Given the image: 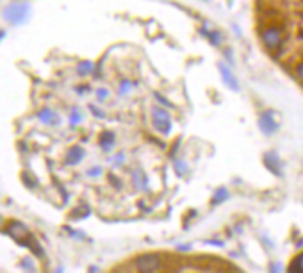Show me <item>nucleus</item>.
Here are the masks:
<instances>
[{"instance_id": "nucleus-11", "label": "nucleus", "mask_w": 303, "mask_h": 273, "mask_svg": "<svg viewBox=\"0 0 303 273\" xmlns=\"http://www.w3.org/2000/svg\"><path fill=\"white\" fill-rule=\"evenodd\" d=\"M0 38H4V31H0Z\"/></svg>"}, {"instance_id": "nucleus-6", "label": "nucleus", "mask_w": 303, "mask_h": 273, "mask_svg": "<svg viewBox=\"0 0 303 273\" xmlns=\"http://www.w3.org/2000/svg\"><path fill=\"white\" fill-rule=\"evenodd\" d=\"M38 118H40L41 122H45V124H52V125H57L59 124V116L55 113H52L50 109H43L40 111V114H38Z\"/></svg>"}, {"instance_id": "nucleus-3", "label": "nucleus", "mask_w": 303, "mask_h": 273, "mask_svg": "<svg viewBox=\"0 0 303 273\" xmlns=\"http://www.w3.org/2000/svg\"><path fill=\"white\" fill-rule=\"evenodd\" d=\"M27 13H29V6L23 4V2H15V4L6 8L4 18L11 23H22L27 18Z\"/></svg>"}, {"instance_id": "nucleus-8", "label": "nucleus", "mask_w": 303, "mask_h": 273, "mask_svg": "<svg viewBox=\"0 0 303 273\" xmlns=\"http://www.w3.org/2000/svg\"><path fill=\"white\" fill-rule=\"evenodd\" d=\"M22 178H23V180H25L27 186H29V188H34V178L30 177L29 173H23V175H22Z\"/></svg>"}, {"instance_id": "nucleus-1", "label": "nucleus", "mask_w": 303, "mask_h": 273, "mask_svg": "<svg viewBox=\"0 0 303 273\" xmlns=\"http://www.w3.org/2000/svg\"><path fill=\"white\" fill-rule=\"evenodd\" d=\"M107 273H246L221 255L204 252H141L118 262Z\"/></svg>"}, {"instance_id": "nucleus-5", "label": "nucleus", "mask_w": 303, "mask_h": 273, "mask_svg": "<svg viewBox=\"0 0 303 273\" xmlns=\"http://www.w3.org/2000/svg\"><path fill=\"white\" fill-rule=\"evenodd\" d=\"M287 273H303V248L291 259L287 266Z\"/></svg>"}, {"instance_id": "nucleus-7", "label": "nucleus", "mask_w": 303, "mask_h": 273, "mask_svg": "<svg viewBox=\"0 0 303 273\" xmlns=\"http://www.w3.org/2000/svg\"><path fill=\"white\" fill-rule=\"evenodd\" d=\"M93 72V65L91 63H81V65H79V73H81V75H88V73H91Z\"/></svg>"}, {"instance_id": "nucleus-12", "label": "nucleus", "mask_w": 303, "mask_h": 273, "mask_svg": "<svg viewBox=\"0 0 303 273\" xmlns=\"http://www.w3.org/2000/svg\"><path fill=\"white\" fill-rule=\"evenodd\" d=\"M0 223H2V216H0Z\"/></svg>"}, {"instance_id": "nucleus-2", "label": "nucleus", "mask_w": 303, "mask_h": 273, "mask_svg": "<svg viewBox=\"0 0 303 273\" xmlns=\"http://www.w3.org/2000/svg\"><path fill=\"white\" fill-rule=\"evenodd\" d=\"M260 38H262V43L266 45V48L271 52V54L275 55H280L282 54V48H284V34H282V29L280 27H267V29L262 31V34H260Z\"/></svg>"}, {"instance_id": "nucleus-9", "label": "nucleus", "mask_w": 303, "mask_h": 273, "mask_svg": "<svg viewBox=\"0 0 303 273\" xmlns=\"http://www.w3.org/2000/svg\"><path fill=\"white\" fill-rule=\"evenodd\" d=\"M22 264H23V266H27V269H29V271H34V262L30 261L29 257H25V259H23V262H22Z\"/></svg>"}, {"instance_id": "nucleus-10", "label": "nucleus", "mask_w": 303, "mask_h": 273, "mask_svg": "<svg viewBox=\"0 0 303 273\" xmlns=\"http://www.w3.org/2000/svg\"><path fill=\"white\" fill-rule=\"evenodd\" d=\"M55 273H62V269H61V268H57V269H55Z\"/></svg>"}, {"instance_id": "nucleus-4", "label": "nucleus", "mask_w": 303, "mask_h": 273, "mask_svg": "<svg viewBox=\"0 0 303 273\" xmlns=\"http://www.w3.org/2000/svg\"><path fill=\"white\" fill-rule=\"evenodd\" d=\"M8 234L13 237V239H16L20 243V241L23 239V237L27 236V227L23 225V223H18V222H13L11 225L8 227Z\"/></svg>"}]
</instances>
